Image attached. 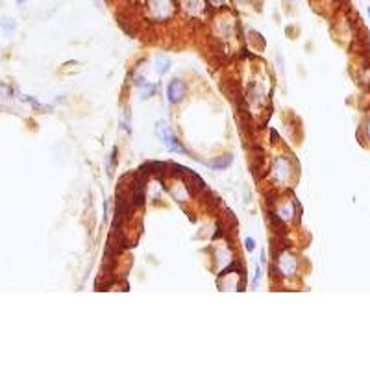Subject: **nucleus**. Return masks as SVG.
Masks as SVG:
<instances>
[{
	"label": "nucleus",
	"instance_id": "15",
	"mask_svg": "<svg viewBox=\"0 0 370 370\" xmlns=\"http://www.w3.org/2000/svg\"><path fill=\"white\" fill-rule=\"evenodd\" d=\"M369 17H370V7H369Z\"/></svg>",
	"mask_w": 370,
	"mask_h": 370
},
{
	"label": "nucleus",
	"instance_id": "11",
	"mask_svg": "<svg viewBox=\"0 0 370 370\" xmlns=\"http://www.w3.org/2000/svg\"><path fill=\"white\" fill-rule=\"evenodd\" d=\"M259 278H261V266L258 265V268H256V278H254V287L258 285V281H259Z\"/></svg>",
	"mask_w": 370,
	"mask_h": 370
},
{
	"label": "nucleus",
	"instance_id": "2",
	"mask_svg": "<svg viewBox=\"0 0 370 370\" xmlns=\"http://www.w3.org/2000/svg\"><path fill=\"white\" fill-rule=\"evenodd\" d=\"M185 91H187V85L183 84L182 80H172L167 87V100L170 104H178L183 100Z\"/></svg>",
	"mask_w": 370,
	"mask_h": 370
},
{
	"label": "nucleus",
	"instance_id": "13",
	"mask_svg": "<svg viewBox=\"0 0 370 370\" xmlns=\"http://www.w3.org/2000/svg\"><path fill=\"white\" fill-rule=\"evenodd\" d=\"M213 4H222V0H211Z\"/></svg>",
	"mask_w": 370,
	"mask_h": 370
},
{
	"label": "nucleus",
	"instance_id": "14",
	"mask_svg": "<svg viewBox=\"0 0 370 370\" xmlns=\"http://www.w3.org/2000/svg\"><path fill=\"white\" fill-rule=\"evenodd\" d=\"M367 132H369V137H370V120H369V126H367Z\"/></svg>",
	"mask_w": 370,
	"mask_h": 370
},
{
	"label": "nucleus",
	"instance_id": "1",
	"mask_svg": "<svg viewBox=\"0 0 370 370\" xmlns=\"http://www.w3.org/2000/svg\"><path fill=\"white\" fill-rule=\"evenodd\" d=\"M156 133L159 135V139L165 143V147H167L168 150H172V152H178V154H183V152H185V148L180 145L178 137H176L174 133L170 132V128L167 126V122H165V120H159V122L156 124Z\"/></svg>",
	"mask_w": 370,
	"mask_h": 370
},
{
	"label": "nucleus",
	"instance_id": "9",
	"mask_svg": "<svg viewBox=\"0 0 370 370\" xmlns=\"http://www.w3.org/2000/svg\"><path fill=\"white\" fill-rule=\"evenodd\" d=\"M168 67H170V59H168L167 56L156 57V70H158L159 74H165V72L168 70Z\"/></svg>",
	"mask_w": 370,
	"mask_h": 370
},
{
	"label": "nucleus",
	"instance_id": "3",
	"mask_svg": "<svg viewBox=\"0 0 370 370\" xmlns=\"http://www.w3.org/2000/svg\"><path fill=\"white\" fill-rule=\"evenodd\" d=\"M274 176L278 182H285L287 178L291 176V163L287 158H278L276 165H274Z\"/></svg>",
	"mask_w": 370,
	"mask_h": 370
},
{
	"label": "nucleus",
	"instance_id": "12",
	"mask_svg": "<svg viewBox=\"0 0 370 370\" xmlns=\"http://www.w3.org/2000/svg\"><path fill=\"white\" fill-rule=\"evenodd\" d=\"M17 4H24V2H28V0H15Z\"/></svg>",
	"mask_w": 370,
	"mask_h": 370
},
{
	"label": "nucleus",
	"instance_id": "4",
	"mask_svg": "<svg viewBox=\"0 0 370 370\" xmlns=\"http://www.w3.org/2000/svg\"><path fill=\"white\" fill-rule=\"evenodd\" d=\"M278 268L283 276H293L296 272V259L291 254H283L278 261Z\"/></svg>",
	"mask_w": 370,
	"mask_h": 370
},
{
	"label": "nucleus",
	"instance_id": "10",
	"mask_svg": "<svg viewBox=\"0 0 370 370\" xmlns=\"http://www.w3.org/2000/svg\"><path fill=\"white\" fill-rule=\"evenodd\" d=\"M245 245H246V250L254 252V248H256V241H254L252 237H246L245 239Z\"/></svg>",
	"mask_w": 370,
	"mask_h": 370
},
{
	"label": "nucleus",
	"instance_id": "8",
	"mask_svg": "<svg viewBox=\"0 0 370 370\" xmlns=\"http://www.w3.org/2000/svg\"><path fill=\"white\" fill-rule=\"evenodd\" d=\"M0 30L6 35H11L17 30V22H15L13 17H2L0 19Z\"/></svg>",
	"mask_w": 370,
	"mask_h": 370
},
{
	"label": "nucleus",
	"instance_id": "5",
	"mask_svg": "<svg viewBox=\"0 0 370 370\" xmlns=\"http://www.w3.org/2000/svg\"><path fill=\"white\" fill-rule=\"evenodd\" d=\"M152 11L158 19H167L170 15V0H152Z\"/></svg>",
	"mask_w": 370,
	"mask_h": 370
},
{
	"label": "nucleus",
	"instance_id": "7",
	"mask_svg": "<svg viewBox=\"0 0 370 370\" xmlns=\"http://www.w3.org/2000/svg\"><path fill=\"white\" fill-rule=\"evenodd\" d=\"M231 161H233V158H231L230 154H226V156H220V158H218V159H215V161H210L208 165H210L213 170H224V168L230 167Z\"/></svg>",
	"mask_w": 370,
	"mask_h": 370
},
{
	"label": "nucleus",
	"instance_id": "6",
	"mask_svg": "<svg viewBox=\"0 0 370 370\" xmlns=\"http://www.w3.org/2000/svg\"><path fill=\"white\" fill-rule=\"evenodd\" d=\"M143 202H145V180L137 178L133 183V204L143 206Z\"/></svg>",
	"mask_w": 370,
	"mask_h": 370
}]
</instances>
